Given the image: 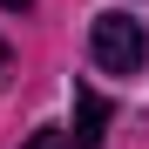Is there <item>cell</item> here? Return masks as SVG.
<instances>
[{
  "instance_id": "obj_1",
  "label": "cell",
  "mask_w": 149,
  "mask_h": 149,
  "mask_svg": "<svg viewBox=\"0 0 149 149\" xmlns=\"http://www.w3.org/2000/svg\"><path fill=\"white\" fill-rule=\"evenodd\" d=\"M88 54H95V68H109V74H136L149 61V34H142V20H129V14H95Z\"/></svg>"
},
{
  "instance_id": "obj_2",
  "label": "cell",
  "mask_w": 149,
  "mask_h": 149,
  "mask_svg": "<svg viewBox=\"0 0 149 149\" xmlns=\"http://www.w3.org/2000/svg\"><path fill=\"white\" fill-rule=\"evenodd\" d=\"M102 122H109V102H102V95H88V88H74V142H95V136H102Z\"/></svg>"
},
{
  "instance_id": "obj_3",
  "label": "cell",
  "mask_w": 149,
  "mask_h": 149,
  "mask_svg": "<svg viewBox=\"0 0 149 149\" xmlns=\"http://www.w3.org/2000/svg\"><path fill=\"white\" fill-rule=\"evenodd\" d=\"M20 149H74V136H68V129H41V136H27Z\"/></svg>"
},
{
  "instance_id": "obj_4",
  "label": "cell",
  "mask_w": 149,
  "mask_h": 149,
  "mask_svg": "<svg viewBox=\"0 0 149 149\" xmlns=\"http://www.w3.org/2000/svg\"><path fill=\"white\" fill-rule=\"evenodd\" d=\"M0 7H34V0H0Z\"/></svg>"
},
{
  "instance_id": "obj_5",
  "label": "cell",
  "mask_w": 149,
  "mask_h": 149,
  "mask_svg": "<svg viewBox=\"0 0 149 149\" xmlns=\"http://www.w3.org/2000/svg\"><path fill=\"white\" fill-rule=\"evenodd\" d=\"M0 68H7V41H0Z\"/></svg>"
}]
</instances>
